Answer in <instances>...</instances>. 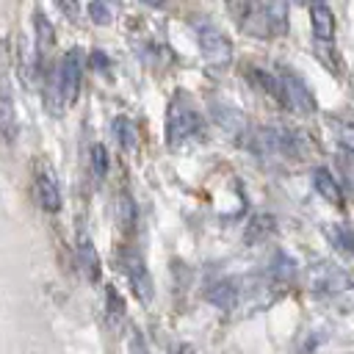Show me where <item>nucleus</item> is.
Wrapping results in <instances>:
<instances>
[{
  "instance_id": "6ab92c4d",
  "label": "nucleus",
  "mask_w": 354,
  "mask_h": 354,
  "mask_svg": "<svg viewBox=\"0 0 354 354\" xmlns=\"http://www.w3.org/2000/svg\"><path fill=\"white\" fill-rule=\"evenodd\" d=\"M274 230H277V227H274V216H268V213H257V216H252V221L246 224V243L266 241Z\"/></svg>"
},
{
  "instance_id": "4468645a",
  "label": "nucleus",
  "mask_w": 354,
  "mask_h": 354,
  "mask_svg": "<svg viewBox=\"0 0 354 354\" xmlns=\"http://www.w3.org/2000/svg\"><path fill=\"white\" fill-rule=\"evenodd\" d=\"M313 185H315V191H318L326 202L343 205V191H340V185H337V180H335V174H332L329 169H324V166L313 169Z\"/></svg>"
},
{
  "instance_id": "aec40b11",
  "label": "nucleus",
  "mask_w": 354,
  "mask_h": 354,
  "mask_svg": "<svg viewBox=\"0 0 354 354\" xmlns=\"http://www.w3.org/2000/svg\"><path fill=\"white\" fill-rule=\"evenodd\" d=\"M113 133H116L122 149H127V152L136 149V144H138V133H136L133 119H127V116H116V119H113Z\"/></svg>"
},
{
  "instance_id": "bb28decb",
  "label": "nucleus",
  "mask_w": 354,
  "mask_h": 354,
  "mask_svg": "<svg viewBox=\"0 0 354 354\" xmlns=\"http://www.w3.org/2000/svg\"><path fill=\"white\" fill-rule=\"evenodd\" d=\"M88 61H94L100 69H108V58H105L100 50H91V53H88Z\"/></svg>"
},
{
  "instance_id": "b1692460",
  "label": "nucleus",
  "mask_w": 354,
  "mask_h": 354,
  "mask_svg": "<svg viewBox=\"0 0 354 354\" xmlns=\"http://www.w3.org/2000/svg\"><path fill=\"white\" fill-rule=\"evenodd\" d=\"M88 160H91V169H94V174L102 180L105 174H108V149L102 147V144H94L91 149H88Z\"/></svg>"
},
{
  "instance_id": "dca6fc26",
  "label": "nucleus",
  "mask_w": 354,
  "mask_h": 354,
  "mask_svg": "<svg viewBox=\"0 0 354 354\" xmlns=\"http://www.w3.org/2000/svg\"><path fill=\"white\" fill-rule=\"evenodd\" d=\"M213 119H216L218 127H224L230 136H246V119H243L241 111H235V108H230V105H221V108L216 105Z\"/></svg>"
},
{
  "instance_id": "412c9836",
  "label": "nucleus",
  "mask_w": 354,
  "mask_h": 354,
  "mask_svg": "<svg viewBox=\"0 0 354 354\" xmlns=\"http://www.w3.org/2000/svg\"><path fill=\"white\" fill-rule=\"evenodd\" d=\"M329 124L335 127V136H337L340 147L354 155V119H340V116H335V119H329Z\"/></svg>"
},
{
  "instance_id": "20e7f679",
  "label": "nucleus",
  "mask_w": 354,
  "mask_h": 354,
  "mask_svg": "<svg viewBox=\"0 0 354 354\" xmlns=\"http://www.w3.org/2000/svg\"><path fill=\"white\" fill-rule=\"evenodd\" d=\"M307 285L315 296H337L351 285V277L335 263H318L310 268Z\"/></svg>"
},
{
  "instance_id": "a878e982",
  "label": "nucleus",
  "mask_w": 354,
  "mask_h": 354,
  "mask_svg": "<svg viewBox=\"0 0 354 354\" xmlns=\"http://www.w3.org/2000/svg\"><path fill=\"white\" fill-rule=\"evenodd\" d=\"M127 335H130L127 337V351L130 354H149V346H147V340H144V335H141L138 326H130Z\"/></svg>"
},
{
  "instance_id": "39448f33",
  "label": "nucleus",
  "mask_w": 354,
  "mask_h": 354,
  "mask_svg": "<svg viewBox=\"0 0 354 354\" xmlns=\"http://www.w3.org/2000/svg\"><path fill=\"white\" fill-rule=\"evenodd\" d=\"M196 33H199V47H202V55L207 58V64L227 66L232 61V41L224 30H218L216 25H199Z\"/></svg>"
},
{
  "instance_id": "6e6552de",
  "label": "nucleus",
  "mask_w": 354,
  "mask_h": 354,
  "mask_svg": "<svg viewBox=\"0 0 354 354\" xmlns=\"http://www.w3.org/2000/svg\"><path fill=\"white\" fill-rule=\"evenodd\" d=\"M122 271H124L136 299L141 304H149L152 301V279H149V271H147V266H144V260H141V254L136 249H127L122 254Z\"/></svg>"
},
{
  "instance_id": "9d476101",
  "label": "nucleus",
  "mask_w": 354,
  "mask_h": 354,
  "mask_svg": "<svg viewBox=\"0 0 354 354\" xmlns=\"http://www.w3.org/2000/svg\"><path fill=\"white\" fill-rule=\"evenodd\" d=\"M33 36H36V61L41 64L44 55H50L53 44H55V30H53V22L44 17L41 8L33 11Z\"/></svg>"
},
{
  "instance_id": "f03ea898",
  "label": "nucleus",
  "mask_w": 354,
  "mask_h": 354,
  "mask_svg": "<svg viewBox=\"0 0 354 354\" xmlns=\"http://www.w3.org/2000/svg\"><path fill=\"white\" fill-rule=\"evenodd\" d=\"M202 130H205V124H202L199 111L191 108V102L180 94V97L171 102L169 113H166V141L174 147V144H183L185 138L202 136Z\"/></svg>"
},
{
  "instance_id": "5701e85b",
  "label": "nucleus",
  "mask_w": 354,
  "mask_h": 354,
  "mask_svg": "<svg viewBox=\"0 0 354 354\" xmlns=\"http://www.w3.org/2000/svg\"><path fill=\"white\" fill-rule=\"evenodd\" d=\"M105 307H108V318H111V324L119 326L122 318H124V299H122V293H119L113 285L105 288Z\"/></svg>"
},
{
  "instance_id": "423d86ee",
  "label": "nucleus",
  "mask_w": 354,
  "mask_h": 354,
  "mask_svg": "<svg viewBox=\"0 0 354 354\" xmlns=\"http://www.w3.org/2000/svg\"><path fill=\"white\" fill-rule=\"evenodd\" d=\"M279 83H282V94H285V108H290L296 113H313L315 111L313 91L307 88V83L293 69H282Z\"/></svg>"
},
{
  "instance_id": "4be33fe9",
  "label": "nucleus",
  "mask_w": 354,
  "mask_h": 354,
  "mask_svg": "<svg viewBox=\"0 0 354 354\" xmlns=\"http://www.w3.org/2000/svg\"><path fill=\"white\" fill-rule=\"evenodd\" d=\"M268 277L277 282V285H288L293 277H296V263L290 260V257H285V254H279L277 260H274V266H271V271H268Z\"/></svg>"
},
{
  "instance_id": "ddd939ff",
  "label": "nucleus",
  "mask_w": 354,
  "mask_h": 354,
  "mask_svg": "<svg viewBox=\"0 0 354 354\" xmlns=\"http://www.w3.org/2000/svg\"><path fill=\"white\" fill-rule=\"evenodd\" d=\"M246 75H249V80H252L260 91H266L271 100H277L279 105H285L282 83H279V77H277V75H271V72H266V69H260V66H246Z\"/></svg>"
},
{
  "instance_id": "2eb2a0df",
  "label": "nucleus",
  "mask_w": 354,
  "mask_h": 354,
  "mask_svg": "<svg viewBox=\"0 0 354 354\" xmlns=\"http://www.w3.org/2000/svg\"><path fill=\"white\" fill-rule=\"evenodd\" d=\"M326 238L337 252H343L346 257H354V227H348L346 221H335L326 227Z\"/></svg>"
},
{
  "instance_id": "f257e3e1",
  "label": "nucleus",
  "mask_w": 354,
  "mask_h": 354,
  "mask_svg": "<svg viewBox=\"0 0 354 354\" xmlns=\"http://www.w3.org/2000/svg\"><path fill=\"white\" fill-rule=\"evenodd\" d=\"M241 28L254 36H277L288 28V6L285 3H243L232 6Z\"/></svg>"
},
{
  "instance_id": "1a4fd4ad",
  "label": "nucleus",
  "mask_w": 354,
  "mask_h": 354,
  "mask_svg": "<svg viewBox=\"0 0 354 354\" xmlns=\"http://www.w3.org/2000/svg\"><path fill=\"white\" fill-rule=\"evenodd\" d=\"M77 263H80L83 274H86L91 282L100 279V254H97L94 241H91V235H88L86 230H77Z\"/></svg>"
},
{
  "instance_id": "0eeeda50",
  "label": "nucleus",
  "mask_w": 354,
  "mask_h": 354,
  "mask_svg": "<svg viewBox=\"0 0 354 354\" xmlns=\"http://www.w3.org/2000/svg\"><path fill=\"white\" fill-rule=\"evenodd\" d=\"M33 183H36V196H39V205L47 210V213H55L61 210V188H58V177L53 171V166L39 158L36 160V169H33Z\"/></svg>"
},
{
  "instance_id": "a211bd4d",
  "label": "nucleus",
  "mask_w": 354,
  "mask_h": 354,
  "mask_svg": "<svg viewBox=\"0 0 354 354\" xmlns=\"http://www.w3.org/2000/svg\"><path fill=\"white\" fill-rule=\"evenodd\" d=\"M19 133V122H17V113H14V102L8 94L0 97V136L11 144Z\"/></svg>"
},
{
  "instance_id": "f3484780",
  "label": "nucleus",
  "mask_w": 354,
  "mask_h": 354,
  "mask_svg": "<svg viewBox=\"0 0 354 354\" xmlns=\"http://www.w3.org/2000/svg\"><path fill=\"white\" fill-rule=\"evenodd\" d=\"M113 216H116V224L122 232H130L133 224H136V202L127 191H119L116 196V205H113Z\"/></svg>"
},
{
  "instance_id": "cd10ccee",
  "label": "nucleus",
  "mask_w": 354,
  "mask_h": 354,
  "mask_svg": "<svg viewBox=\"0 0 354 354\" xmlns=\"http://www.w3.org/2000/svg\"><path fill=\"white\" fill-rule=\"evenodd\" d=\"M174 354H199L194 346H188V343H183V346H177V351Z\"/></svg>"
},
{
  "instance_id": "393cba45",
  "label": "nucleus",
  "mask_w": 354,
  "mask_h": 354,
  "mask_svg": "<svg viewBox=\"0 0 354 354\" xmlns=\"http://www.w3.org/2000/svg\"><path fill=\"white\" fill-rule=\"evenodd\" d=\"M88 17L94 19V25H111V17H113V11H111V6L108 3H88Z\"/></svg>"
},
{
  "instance_id": "9b49d317",
  "label": "nucleus",
  "mask_w": 354,
  "mask_h": 354,
  "mask_svg": "<svg viewBox=\"0 0 354 354\" xmlns=\"http://www.w3.org/2000/svg\"><path fill=\"white\" fill-rule=\"evenodd\" d=\"M207 299H210V301H213L218 310H224V313L235 310V307H238V301H241L238 282H235V279H221V282H213V285L207 288Z\"/></svg>"
},
{
  "instance_id": "7ed1b4c3",
  "label": "nucleus",
  "mask_w": 354,
  "mask_h": 354,
  "mask_svg": "<svg viewBox=\"0 0 354 354\" xmlns=\"http://www.w3.org/2000/svg\"><path fill=\"white\" fill-rule=\"evenodd\" d=\"M83 69H86V53L83 47H72L66 50V55L58 64V86H61V100L64 105H72L77 100L80 91V80H83Z\"/></svg>"
},
{
  "instance_id": "f8f14e48",
  "label": "nucleus",
  "mask_w": 354,
  "mask_h": 354,
  "mask_svg": "<svg viewBox=\"0 0 354 354\" xmlns=\"http://www.w3.org/2000/svg\"><path fill=\"white\" fill-rule=\"evenodd\" d=\"M310 19H313V33L318 41H326L335 36V14L326 3H313L310 6Z\"/></svg>"
}]
</instances>
